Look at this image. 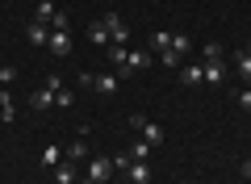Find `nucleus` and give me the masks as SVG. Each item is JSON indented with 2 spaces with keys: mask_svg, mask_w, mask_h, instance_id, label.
Instances as JSON below:
<instances>
[{
  "mask_svg": "<svg viewBox=\"0 0 251 184\" xmlns=\"http://www.w3.org/2000/svg\"><path fill=\"white\" fill-rule=\"evenodd\" d=\"M84 88H92V92H100V97H113L117 88H122V76L117 71H100V76H92V71H84L80 76Z\"/></svg>",
  "mask_w": 251,
  "mask_h": 184,
  "instance_id": "1",
  "label": "nucleus"
},
{
  "mask_svg": "<svg viewBox=\"0 0 251 184\" xmlns=\"http://www.w3.org/2000/svg\"><path fill=\"white\" fill-rule=\"evenodd\" d=\"M109 176H113V155H109V159L92 155L88 159V172H84V184H109Z\"/></svg>",
  "mask_w": 251,
  "mask_h": 184,
  "instance_id": "2",
  "label": "nucleus"
},
{
  "mask_svg": "<svg viewBox=\"0 0 251 184\" xmlns=\"http://www.w3.org/2000/svg\"><path fill=\"white\" fill-rule=\"evenodd\" d=\"M100 21H105V29H109V42H113V46H126V42H130V26H126V21L117 17V13H105Z\"/></svg>",
  "mask_w": 251,
  "mask_h": 184,
  "instance_id": "3",
  "label": "nucleus"
},
{
  "mask_svg": "<svg viewBox=\"0 0 251 184\" xmlns=\"http://www.w3.org/2000/svg\"><path fill=\"white\" fill-rule=\"evenodd\" d=\"M126 126H134V130L143 134V138L151 142V147H159V142H163V130H159V126H151V122H147V117H138V113L130 117V122H126Z\"/></svg>",
  "mask_w": 251,
  "mask_h": 184,
  "instance_id": "4",
  "label": "nucleus"
},
{
  "mask_svg": "<svg viewBox=\"0 0 251 184\" xmlns=\"http://www.w3.org/2000/svg\"><path fill=\"white\" fill-rule=\"evenodd\" d=\"M46 46H50L59 59H67V54H72V34H67V29H50V42Z\"/></svg>",
  "mask_w": 251,
  "mask_h": 184,
  "instance_id": "5",
  "label": "nucleus"
},
{
  "mask_svg": "<svg viewBox=\"0 0 251 184\" xmlns=\"http://www.w3.org/2000/svg\"><path fill=\"white\" fill-rule=\"evenodd\" d=\"M50 105H54V92H50V88H38V92H29V109H34V113H46Z\"/></svg>",
  "mask_w": 251,
  "mask_h": 184,
  "instance_id": "6",
  "label": "nucleus"
},
{
  "mask_svg": "<svg viewBox=\"0 0 251 184\" xmlns=\"http://www.w3.org/2000/svg\"><path fill=\"white\" fill-rule=\"evenodd\" d=\"M126 180H130V184H147V180H151V167H147V159H134V163L126 167Z\"/></svg>",
  "mask_w": 251,
  "mask_h": 184,
  "instance_id": "7",
  "label": "nucleus"
},
{
  "mask_svg": "<svg viewBox=\"0 0 251 184\" xmlns=\"http://www.w3.org/2000/svg\"><path fill=\"white\" fill-rule=\"evenodd\" d=\"M234 67H239L243 88H251V54H247V51H239V54H234Z\"/></svg>",
  "mask_w": 251,
  "mask_h": 184,
  "instance_id": "8",
  "label": "nucleus"
},
{
  "mask_svg": "<svg viewBox=\"0 0 251 184\" xmlns=\"http://www.w3.org/2000/svg\"><path fill=\"white\" fill-rule=\"evenodd\" d=\"M180 79H184L188 88H197V84H205V67H201V63H193V67H184V71H180Z\"/></svg>",
  "mask_w": 251,
  "mask_h": 184,
  "instance_id": "9",
  "label": "nucleus"
},
{
  "mask_svg": "<svg viewBox=\"0 0 251 184\" xmlns=\"http://www.w3.org/2000/svg\"><path fill=\"white\" fill-rule=\"evenodd\" d=\"M54 184H75V167H72V159L54 163Z\"/></svg>",
  "mask_w": 251,
  "mask_h": 184,
  "instance_id": "10",
  "label": "nucleus"
},
{
  "mask_svg": "<svg viewBox=\"0 0 251 184\" xmlns=\"http://www.w3.org/2000/svg\"><path fill=\"white\" fill-rule=\"evenodd\" d=\"M126 63H130V67H134V71H143V67H151V54H147V51H130V54H126ZM126 63H122V67H126ZM117 71V67H113Z\"/></svg>",
  "mask_w": 251,
  "mask_h": 184,
  "instance_id": "11",
  "label": "nucleus"
},
{
  "mask_svg": "<svg viewBox=\"0 0 251 184\" xmlns=\"http://www.w3.org/2000/svg\"><path fill=\"white\" fill-rule=\"evenodd\" d=\"M201 67H205V84L218 88V84L226 79V76H222V59H209V63H201Z\"/></svg>",
  "mask_w": 251,
  "mask_h": 184,
  "instance_id": "12",
  "label": "nucleus"
},
{
  "mask_svg": "<svg viewBox=\"0 0 251 184\" xmlns=\"http://www.w3.org/2000/svg\"><path fill=\"white\" fill-rule=\"evenodd\" d=\"M29 42H34V46H46V42H50V29H46L42 21H29Z\"/></svg>",
  "mask_w": 251,
  "mask_h": 184,
  "instance_id": "13",
  "label": "nucleus"
},
{
  "mask_svg": "<svg viewBox=\"0 0 251 184\" xmlns=\"http://www.w3.org/2000/svg\"><path fill=\"white\" fill-rule=\"evenodd\" d=\"M151 51H172V34H168V29H155V34H151Z\"/></svg>",
  "mask_w": 251,
  "mask_h": 184,
  "instance_id": "14",
  "label": "nucleus"
},
{
  "mask_svg": "<svg viewBox=\"0 0 251 184\" xmlns=\"http://www.w3.org/2000/svg\"><path fill=\"white\" fill-rule=\"evenodd\" d=\"M17 109H13V92H0V122H13Z\"/></svg>",
  "mask_w": 251,
  "mask_h": 184,
  "instance_id": "15",
  "label": "nucleus"
},
{
  "mask_svg": "<svg viewBox=\"0 0 251 184\" xmlns=\"http://www.w3.org/2000/svg\"><path fill=\"white\" fill-rule=\"evenodd\" d=\"M126 155H130V163H134V159H147V155H151V142H147V138L130 142V151H126Z\"/></svg>",
  "mask_w": 251,
  "mask_h": 184,
  "instance_id": "16",
  "label": "nucleus"
},
{
  "mask_svg": "<svg viewBox=\"0 0 251 184\" xmlns=\"http://www.w3.org/2000/svg\"><path fill=\"white\" fill-rule=\"evenodd\" d=\"M54 13H59V9H54L50 0H42V4H38V13H34V21H42V26H50V21H54Z\"/></svg>",
  "mask_w": 251,
  "mask_h": 184,
  "instance_id": "17",
  "label": "nucleus"
},
{
  "mask_svg": "<svg viewBox=\"0 0 251 184\" xmlns=\"http://www.w3.org/2000/svg\"><path fill=\"white\" fill-rule=\"evenodd\" d=\"M88 38H92V46H105V42H109V29H105V21L88 26Z\"/></svg>",
  "mask_w": 251,
  "mask_h": 184,
  "instance_id": "18",
  "label": "nucleus"
},
{
  "mask_svg": "<svg viewBox=\"0 0 251 184\" xmlns=\"http://www.w3.org/2000/svg\"><path fill=\"white\" fill-rule=\"evenodd\" d=\"M67 159H88V142H84V138H75L72 147H67Z\"/></svg>",
  "mask_w": 251,
  "mask_h": 184,
  "instance_id": "19",
  "label": "nucleus"
},
{
  "mask_svg": "<svg viewBox=\"0 0 251 184\" xmlns=\"http://www.w3.org/2000/svg\"><path fill=\"white\" fill-rule=\"evenodd\" d=\"M72 92H67V88H54V105H59V109H72Z\"/></svg>",
  "mask_w": 251,
  "mask_h": 184,
  "instance_id": "20",
  "label": "nucleus"
},
{
  "mask_svg": "<svg viewBox=\"0 0 251 184\" xmlns=\"http://www.w3.org/2000/svg\"><path fill=\"white\" fill-rule=\"evenodd\" d=\"M42 163H46V167H54V163H63V159H59V147H54V142H50V147L42 151Z\"/></svg>",
  "mask_w": 251,
  "mask_h": 184,
  "instance_id": "21",
  "label": "nucleus"
},
{
  "mask_svg": "<svg viewBox=\"0 0 251 184\" xmlns=\"http://www.w3.org/2000/svg\"><path fill=\"white\" fill-rule=\"evenodd\" d=\"M159 63H163V67H180V54H176V51H163Z\"/></svg>",
  "mask_w": 251,
  "mask_h": 184,
  "instance_id": "22",
  "label": "nucleus"
},
{
  "mask_svg": "<svg viewBox=\"0 0 251 184\" xmlns=\"http://www.w3.org/2000/svg\"><path fill=\"white\" fill-rule=\"evenodd\" d=\"M201 54H205V63H209V59H222V46H218V42H205V51H201Z\"/></svg>",
  "mask_w": 251,
  "mask_h": 184,
  "instance_id": "23",
  "label": "nucleus"
},
{
  "mask_svg": "<svg viewBox=\"0 0 251 184\" xmlns=\"http://www.w3.org/2000/svg\"><path fill=\"white\" fill-rule=\"evenodd\" d=\"M13 79H17V67H0V88L13 84Z\"/></svg>",
  "mask_w": 251,
  "mask_h": 184,
  "instance_id": "24",
  "label": "nucleus"
},
{
  "mask_svg": "<svg viewBox=\"0 0 251 184\" xmlns=\"http://www.w3.org/2000/svg\"><path fill=\"white\" fill-rule=\"evenodd\" d=\"M239 109H243V113H251V88H243V92H239Z\"/></svg>",
  "mask_w": 251,
  "mask_h": 184,
  "instance_id": "25",
  "label": "nucleus"
},
{
  "mask_svg": "<svg viewBox=\"0 0 251 184\" xmlns=\"http://www.w3.org/2000/svg\"><path fill=\"white\" fill-rule=\"evenodd\" d=\"M243 176H247V180H251V159H247V163H243Z\"/></svg>",
  "mask_w": 251,
  "mask_h": 184,
  "instance_id": "26",
  "label": "nucleus"
},
{
  "mask_svg": "<svg viewBox=\"0 0 251 184\" xmlns=\"http://www.w3.org/2000/svg\"><path fill=\"white\" fill-rule=\"evenodd\" d=\"M247 54H251V46H247Z\"/></svg>",
  "mask_w": 251,
  "mask_h": 184,
  "instance_id": "27",
  "label": "nucleus"
},
{
  "mask_svg": "<svg viewBox=\"0 0 251 184\" xmlns=\"http://www.w3.org/2000/svg\"><path fill=\"white\" fill-rule=\"evenodd\" d=\"M126 184H130V180H126Z\"/></svg>",
  "mask_w": 251,
  "mask_h": 184,
  "instance_id": "28",
  "label": "nucleus"
}]
</instances>
